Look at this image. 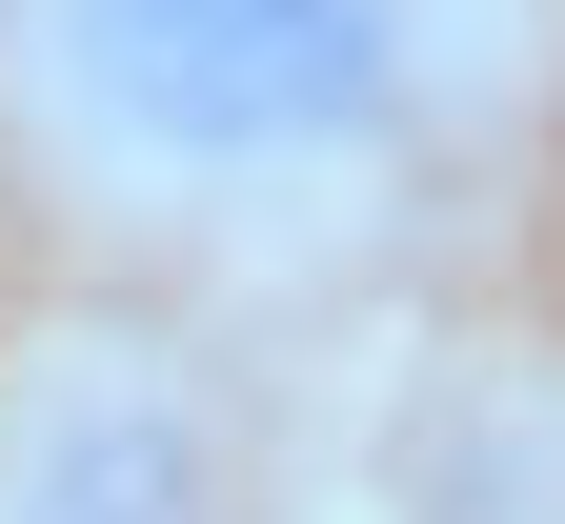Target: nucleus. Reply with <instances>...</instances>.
<instances>
[{"mask_svg":"<svg viewBox=\"0 0 565 524\" xmlns=\"http://www.w3.org/2000/svg\"><path fill=\"white\" fill-rule=\"evenodd\" d=\"M0 524H263L223 363L141 303H82L0 363Z\"/></svg>","mask_w":565,"mask_h":524,"instance_id":"nucleus-2","label":"nucleus"},{"mask_svg":"<svg viewBox=\"0 0 565 524\" xmlns=\"http://www.w3.org/2000/svg\"><path fill=\"white\" fill-rule=\"evenodd\" d=\"M505 0H0V141L141 263H323L424 202Z\"/></svg>","mask_w":565,"mask_h":524,"instance_id":"nucleus-1","label":"nucleus"}]
</instances>
